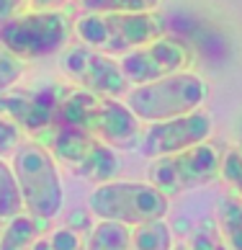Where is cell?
<instances>
[{
	"label": "cell",
	"mask_w": 242,
	"mask_h": 250,
	"mask_svg": "<svg viewBox=\"0 0 242 250\" xmlns=\"http://www.w3.org/2000/svg\"><path fill=\"white\" fill-rule=\"evenodd\" d=\"M60 122L80 126L108 147H132L139 142L142 122L119 98L96 96L72 85L60 108Z\"/></svg>",
	"instance_id": "6da1fadb"
},
{
	"label": "cell",
	"mask_w": 242,
	"mask_h": 250,
	"mask_svg": "<svg viewBox=\"0 0 242 250\" xmlns=\"http://www.w3.org/2000/svg\"><path fill=\"white\" fill-rule=\"evenodd\" d=\"M11 168L18 191H21L26 214H31L44 225L57 217L64 204V188L60 181L57 160L52 157V152L39 142L26 140L11 155Z\"/></svg>",
	"instance_id": "7a4b0ae2"
},
{
	"label": "cell",
	"mask_w": 242,
	"mask_h": 250,
	"mask_svg": "<svg viewBox=\"0 0 242 250\" xmlns=\"http://www.w3.org/2000/svg\"><path fill=\"white\" fill-rule=\"evenodd\" d=\"M80 44L98 49L108 57H124L144 44L165 36L162 16L152 13H82L75 21Z\"/></svg>",
	"instance_id": "3957f363"
},
{
	"label": "cell",
	"mask_w": 242,
	"mask_h": 250,
	"mask_svg": "<svg viewBox=\"0 0 242 250\" xmlns=\"http://www.w3.org/2000/svg\"><path fill=\"white\" fill-rule=\"evenodd\" d=\"M206 93H209L206 83L196 72L185 70L155 83L132 85L124 104L139 122L155 124V122H167V119H178L199 111L203 101H206Z\"/></svg>",
	"instance_id": "277c9868"
},
{
	"label": "cell",
	"mask_w": 242,
	"mask_h": 250,
	"mask_svg": "<svg viewBox=\"0 0 242 250\" xmlns=\"http://www.w3.org/2000/svg\"><path fill=\"white\" fill-rule=\"evenodd\" d=\"M88 209L98 222H116L124 227H139L147 222L165 219L170 199L152 183L139 181H108L93 188Z\"/></svg>",
	"instance_id": "5b68a950"
},
{
	"label": "cell",
	"mask_w": 242,
	"mask_h": 250,
	"mask_svg": "<svg viewBox=\"0 0 242 250\" xmlns=\"http://www.w3.org/2000/svg\"><path fill=\"white\" fill-rule=\"evenodd\" d=\"M70 18L64 11H26L0 23V49L21 62L57 54L70 42Z\"/></svg>",
	"instance_id": "8992f818"
},
{
	"label": "cell",
	"mask_w": 242,
	"mask_h": 250,
	"mask_svg": "<svg viewBox=\"0 0 242 250\" xmlns=\"http://www.w3.org/2000/svg\"><path fill=\"white\" fill-rule=\"evenodd\" d=\"M39 145L52 152L54 160L64 163L70 170H75L78 175L98 183V186L114 181V175L119 173V157L114 147H108L80 126L60 122L41 137Z\"/></svg>",
	"instance_id": "52a82bcc"
},
{
	"label": "cell",
	"mask_w": 242,
	"mask_h": 250,
	"mask_svg": "<svg viewBox=\"0 0 242 250\" xmlns=\"http://www.w3.org/2000/svg\"><path fill=\"white\" fill-rule=\"evenodd\" d=\"M72 85L46 80L39 85H13L0 96V116L13 122L26 137L39 142L52 126L60 124V108Z\"/></svg>",
	"instance_id": "ba28073f"
},
{
	"label": "cell",
	"mask_w": 242,
	"mask_h": 250,
	"mask_svg": "<svg viewBox=\"0 0 242 250\" xmlns=\"http://www.w3.org/2000/svg\"><path fill=\"white\" fill-rule=\"evenodd\" d=\"M219 173H222L219 150L211 142H201L175 155H165L152 160L150 173H147V178H150L147 183H152L155 188H160L170 199L175 193L209 186V183L219 178Z\"/></svg>",
	"instance_id": "9c48e42d"
},
{
	"label": "cell",
	"mask_w": 242,
	"mask_h": 250,
	"mask_svg": "<svg viewBox=\"0 0 242 250\" xmlns=\"http://www.w3.org/2000/svg\"><path fill=\"white\" fill-rule=\"evenodd\" d=\"M60 67L72 85L80 90H88V93L121 101L132 90L129 80L119 67V60L108 57V54L98 49H90L85 44L64 49L60 57Z\"/></svg>",
	"instance_id": "30bf717a"
},
{
	"label": "cell",
	"mask_w": 242,
	"mask_h": 250,
	"mask_svg": "<svg viewBox=\"0 0 242 250\" xmlns=\"http://www.w3.org/2000/svg\"><path fill=\"white\" fill-rule=\"evenodd\" d=\"M193 62V52L175 36H160L144 47L119 57V67L129 80V85H144V83L162 80L175 72H185Z\"/></svg>",
	"instance_id": "8fae6325"
},
{
	"label": "cell",
	"mask_w": 242,
	"mask_h": 250,
	"mask_svg": "<svg viewBox=\"0 0 242 250\" xmlns=\"http://www.w3.org/2000/svg\"><path fill=\"white\" fill-rule=\"evenodd\" d=\"M214 132V122L203 108L185 114L178 119H167V122H155L147 124L139 134L137 150L150 160L165 155H175L181 150H188L193 145L209 142V137Z\"/></svg>",
	"instance_id": "7c38bea8"
},
{
	"label": "cell",
	"mask_w": 242,
	"mask_h": 250,
	"mask_svg": "<svg viewBox=\"0 0 242 250\" xmlns=\"http://www.w3.org/2000/svg\"><path fill=\"white\" fill-rule=\"evenodd\" d=\"M41 232H44V222L21 211L18 217L8 219L0 227V250H31Z\"/></svg>",
	"instance_id": "4fadbf2b"
},
{
	"label": "cell",
	"mask_w": 242,
	"mask_h": 250,
	"mask_svg": "<svg viewBox=\"0 0 242 250\" xmlns=\"http://www.w3.org/2000/svg\"><path fill=\"white\" fill-rule=\"evenodd\" d=\"M217 229L229 250H242V199L237 193H224L219 204Z\"/></svg>",
	"instance_id": "5bb4252c"
},
{
	"label": "cell",
	"mask_w": 242,
	"mask_h": 250,
	"mask_svg": "<svg viewBox=\"0 0 242 250\" xmlns=\"http://www.w3.org/2000/svg\"><path fill=\"white\" fill-rule=\"evenodd\" d=\"M173 232L165 225V219L147 222V225L132 227L129 250H173Z\"/></svg>",
	"instance_id": "9a60e30c"
},
{
	"label": "cell",
	"mask_w": 242,
	"mask_h": 250,
	"mask_svg": "<svg viewBox=\"0 0 242 250\" xmlns=\"http://www.w3.org/2000/svg\"><path fill=\"white\" fill-rule=\"evenodd\" d=\"M132 229L116 222H98L88 235L85 250H129Z\"/></svg>",
	"instance_id": "2e32d148"
},
{
	"label": "cell",
	"mask_w": 242,
	"mask_h": 250,
	"mask_svg": "<svg viewBox=\"0 0 242 250\" xmlns=\"http://www.w3.org/2000/svg\"><path fill=\"white\" fill-rule=\"evenodd\" d=\"M23 211L21 191H18L13 168L5 157H0V222H8Z\"/></svg>",
	"instance_id": "e0dca14e"
},
{
	"label": "cell",
	"mask_w": 242,
	"mask_h": 250,
	"mask_svg": "<svg viewBox=\"0 0 242 250\" xmlns=\"http://www.w3.org/2000/svg\"><path fill=\"white\" fill-rule=\"evenodd\" d=\"M85 248H88V237L80 229L64 225L54 229H44L31 250H85Z\"/></svg>",
	"instance_id": "ac0fdd59"
},
{
	"label": "cell",
	"mask_w": 242,
	"mask_h": 250,
	"mask_svg": "<svg viewBox=\"0 0 242 250\" xmlns=\"http://www.w3.org/2000/svg\"><path fill=\"white\" fill-rule=\"evenodd\" d=\"M82 13H152L160 0H75Z\"/></svg>",
	"instance_id": "d6986e66"
},
{
	"label": "cell",
	"mask_w": 242,
	"mask_h": 250,
	"mask_svg": "<svg viewBox=\"0 0 242 250\" xmlns=\"http://www.w3.org/2000/svg\"><path fill=\"white\" fill-rule=\"evenodd\" d=\"M222 178L229 183L232 193L242 199V145H235L222 155Z\"/></svg>",
	"instance_id": "ffe728a7"
},
{
	"label": "cell",
	"mask_w": 242,
	"mask_h": 250,
	"mask_svg": "<svg viewBox=\"0 0 242 250\" xmlns=\"http://www.w3.org/2000/svg\"><path fill=\"white\" fill-rule=\"evenodd\" d=\"M23 70H26V62L13 57L11 52L0 49V96L5 90H11L13 85H18V80L23 78Z\"/></svg>",
	"instance_id": "44dd1931"
},
{
	"label": "cell",
	"mask_w": 242,
	"mask_h": 250,
	"mask_svg": "<svg viewBox=\"0 0 242 250\" xmlns=\"http://www.w3.org/2000/svg\"><path fill=\"white\" fill-rule=\"evenodd\" d=\"M185 245H188L191 250H229V248L224 245V240H222L219 229L211 227V225L199 227L196 232L191 235V240H188Z\"/></svg>",
	"instance_id": "7402d4cb"
},
{
	"label": "cell",
	"mask_w": 242,
	"mask_h": 250,
	"mask_svg": "<svg viewBox=\"0 0 242 250\" xmlns=\"http://www.w3.org/2000/svg\"><path fill=\"white\" fill-rule=\"evenodd\" d=\"M23 137H26V134H23L13 122H8L5 116H0V157L13 155L18 147L26 142Z\"/></svg>",
	"instance_id": "603a6c76"
},
{
	"label": "cell",
	"mask_w": 242,
	"mask_h": 250,
	"mask_svg": "<svg viewBox=\"0 0 242 250\" xmlns=\"http://www.w3.org/2000/svg\"><path fill=\"white\" fill-rule=\"evenodd\" d=\"M23 3H29V0H0V23H5L13 16H18Z\"/></svg>",
	"instance_id": "cb8c5ba5"
},
{
	"label": "cell",
	"mask_w": 242,
	"mask_h": 250,
	"mask_svg": "<svg viewBox=\"0 0 242 250\" xmlns=\"http://www.w3.org/2000/svg\"><path fill=\"white\" fill-rule=\"evenodd\" d=\"M70 0H29L31 11H62V5H67Z\"/></svg>",
	"instance_id": "d4e9b609"
},
{
	"label": "cell",
	"mask_w": 242,
	"mask_h": 250,
	"mask_svg": "<svg viewBox=\"0 0 242 250\" xmlns=\"http://www.w3.org/2000/svg\"><path fill=\"white\" fill-rule=\"evenodd\" d=\"M173 250H191L188 245H173Z\"/></svg>",
	"instance_id": "484cf974"
},
{
	"label": "cell",
	"mask_w": 242,
	"mask_h": 250,
	"mask_svg": "<svg viewBox=\"0 0 242 250\" xmlns=\"http://www.w3.org/2000/svg\"><path fill=\"white\" fill-rule=\"evenodd\" d=\"M0 227H3V225H0Z\"/></svg>",
	"instance_id": "4316f807"
}]
</instances>
